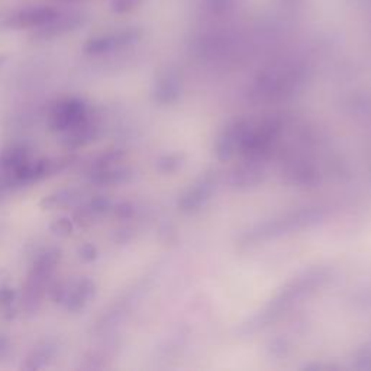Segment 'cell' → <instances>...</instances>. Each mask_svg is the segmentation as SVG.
<instances>
[{
    "label": "cell",
    "instance_id": "obj_1",
    "mask_svg": "<svg viewBox=\"0 0 371 371\" xmlns=\"http://www.w3.org/2000/svg\"><path fill=\"white\" fill-rule=\"evenodd\" d=\"M60 260L61 251L57 248H47L33 260L22 293V308L28 315H35L38 312Z\"/></svg>",
    "mask_w": 371,
    "mask_h": 371
},
{
    "label": "cell",
    "instance_id": "obj_2",
    "mask_svg": "<svg viewBox=\"0 0 371 371\" xmlns=\"http://www.w3.org/2000/svg\"><path fill=\"white\" fill-rule=\"evenodd\" d=\"M93 108L79 96H64L57 99L50 106L47 115L48 128L57 133H65L82 123L90 113Z\"/></svg>",
    "mask_w": 371,
    "mask_h": 371
},
{
    "label": "cell",
    "instance_id": "obj_3",
    "mask_svg": "<svg viewBox=\"0 0 371 371\" xmlns=\"http://www.w3.org/2000/svg\"><path fill=\"white\" fill-rule=\"evenodd\" d=\"M51 299L69 312H83L96 296V283L90 277H76L51 287Z\"/></svg>",
    "mask_w": 371,
    "mask_h": 371
},
{
    "label": "cell",
    "instance_id": "obj_4",
    "mask_svg": "<svg viewBox=\"0 0 371 371\" xmlns=\"http://www.w3.org/2000/svg\"><path fill=\"white\" fill-rule=\"evenodd\" d=\"M102 128H100L99 113L93 109L92 113L77 126L62 133V145L65 150L76 151L83 148L99 138Z\"/></svg>",
    "mask_w": 371,
    "mask_h": 371
},
{
    "label": "cell",
    "instance_id": "obj_5",
    "mask_svg": "<svg viewBox=\"0 0 371 371\" xmlns=\"http://www.w3.org/2000/svg\"><path fill=\"white\" fill-rule=\"evenodd\" d=\"M61 12L52 6H31L21 9L6 21L12 29H40L52 22Z\"/></svg>",
    "mask_w": 371,
    "mask_h": 371
},
{
    "label": "cell",
    "instance_id": "obj_6",
    "mask_svg": "<svg viewBox=\"0 0 371 371\" xmlns=\"http://www.w3.org/2000/svg\"><path fill=\"white\" fill-rule=\"evenodd\" d=\"M111 201L104 196H94L79 206L73 214V222L82 228H90L111 211Z\"/></svg>",
    "mask_w": 371,
    "mask_h": 371
},
{
    "label": "cell",
    "instance_id": "obj_7",
    "mask_svg": "<svg viewBox=\"0 0 371 371\" xmlns=\"http://www.w3.org/2000/svg\"><path fill=\"white\" fill-rule=\"evenodd\" d=\"M132 40L133 35L131 32H119V33H112V35L94 37L84 43L83 50L87 55L99 57V55L113 52L115 50L128 45Z\"/></svg>",
    "mask_w": 371,
    "mask_h": 371
},
{
    "label": "cell",
    "instance_id": "obj_8",
    "mask_svg": "<svg viewBox=\"0 0 371 371\" xmlns=\"http://www.w3.org/2000/svg\"><path fill=\"white\" fill-rule=\"evenodd\" d=\"M83 199V190L77 187L62 189L55 193H51L40 201V208L43 211H60L76 206Z\"/></svg>",
    "mask_w": 371,
    "mask_h": 371
},
{
    "label": "cell",
    "instance_id": "obj_9",
    "mask_svg": "<svg viewBox=\"0 0 371 371\" xmlns=\"http://www.w3.org/2000/svg\"><path fill=\"white\" fill-rule=\"evenodd\" d=\"M82 25V16L80 15H58L52 22L38 29L35 33L37 40H52L57 37L64 35V33L74 31Z\"/></svg>",
    "mask_w": 371,
    "mask_h": 371
},
{
    "label": "cell",
    "instance_id": "obj_10",
    "mask_svg": "<svg viewBox=\"0 0 371 371\" xmlns=\"http://www.w3.org/2000/svg\"><path fill=\"white\" fill-rule=\"evenodd\" d=\"M57 351H58V345L55 341L52 340L41 341L40 344H37L32 348V351L28 354L25 362L21 367L22 370H29V371L45 368L54 360Z\"/></svg>",
    "mask_w": 371,
    "mask_h": 371
},
{
    "label": "cell",
    "instance_id": "obj_11",
    "mask_svg": "<svg viewBox=\"0 0 371 371\" xmlns=\"http://www.w3.org/2000/svg\"><path fill=\"white\" fill-rule=\"evenodd\" d=\"M16 290L12 286V276L8 270L0 268V314L6 318H12L15 314Z\"/></svg>",
    "mask_w": 371,
    "mask_h": 371
},
{
    "label": "cell",
    "instance_id": "obj_12",
    "mask_svg": "<svg viewBox=\"0 0 371 371\" xmlns=\"http://www.w3.org/2000/svg\"><path fill=\"white\" fill-rule=\"evenodd\" d=\"M89 180L96 186H113L126 180V172L116 167L106 168V170L89 172Z\"/></svg>",
    "mask_w": 371,
    "mask_h": 371
},
{
    "label": "cell",
    "instance_id": "obj_13",
    "mask_svg": "<svg viewBox=\"0 0 371 371\" xmlns=\"http://www.w3.org/2000/svg\"><path fill=\"white\" fill-rule=\"evenodd\" d=\"M50 229H51V232L54 235H57V237L67 238V237H70V235L73 233L74 222L70 218H58V219H55L50 225Z\"/></svg>",
    "mask_w": 371,
    "mask_h": 371
},
{
    "label": "cell",
    "instance_id": "obj_14",
    "mask_svg": "<svg viewBox=\"0 0 371 371\" xmlns=\"http://www.w3.org/2000/svg\"><path fill=\"white\" fill-rule=\"evenodd\" d=\"M137 4L138 0H111V9L116 13H125Z\"/></svg>",
    "mask_w": 371,
    "mask_h": 371
},
{
    "label": "cell",
    "instance_id": "obj_15",
    "mask_svg": "<svg viewBox=\"0 0 371 371\" xmlns=\"http://www.w3.org/2000/svg\"><path fill=\"white\" fill-rule=\"evenodd\" d=\"M79 255L82 258V261L84 262H93L96 258H97V248L93 245V244H83L80 248H79Z\"/></svg>",
    "mask_w": 371,
    "mask_h": 371
},
{
    "label": "cell",
    "instance_id": "obj_16",
    "mask_svg": "<svg viewBox=\"0 0 371 371\" xmlns=\"http://www.w3.org/2000/svg\"><path fill=\"white\" fill-rule=\"evenodd\" d=\"M12 351V345H11V340L8 338L6 335L0 333V361L8 358V355Z\"/></svg>",
    "mask_w": 371,
    "mask_h": 371
},
{
    "label": "cell",
    "instance_id": "obj_17",
    "mask_svg": "<svg viewBox=\"0 0 371 371\" xmlns=\"http://www.w3.org/2000/svg\"><path fill=\"white\" fill-rule=\"evenodd\" d=\"M113 211H115V215L118 218H122V219L129 218L132 215V206L128 205V204H119V205L115 206Z\"/></svg>",
    "mask_w": 371,
    "mask_h": 371
},
{
    "label": "cell",
    "instance_id": "obj_18",
    "mask_svg": "<svg viewBox=\"0 0 371 371\" xmlns=\"http://www.w3.org/2000/svg\"><path fill=\"white\" fill-rule=\"evenodd\" d=\"M11 192H12V190H11L9 187H6L5 184L0 183V201H2Z\"/></svg>",
    "mask_w": 371,
    "mask_h": 371
},
{
    "label": "cell",
    "instance_id": "obj_19",
    "mask_svg": "<svg viewBox=\"0 0 371 371\" xmlns=\"http://www.w3.org/2000/svg\"><path fill=\"white\" fill-rule=\"evenodd\" d=\"M5 60H6V58H5V57H4V55H0V64H2V62H4V61H5Z\"/></svg>",
    "mask_w": 371,
    "mask_h": 371
},
{
    "label": "cell",
    "instance_id": "obj_20",
    "mask_svg": "<svg viewBox=\"0 0 371 371\" xmlns=\"http://www.w3.org/2000/svg\"><path fill=\"white\" fill-rule=\"evenodd\" d=\"M64 2H73V0H64Z\"/></svg>",
    "mask_w": 371,
    "mask_h": 371
}]
</instances>
